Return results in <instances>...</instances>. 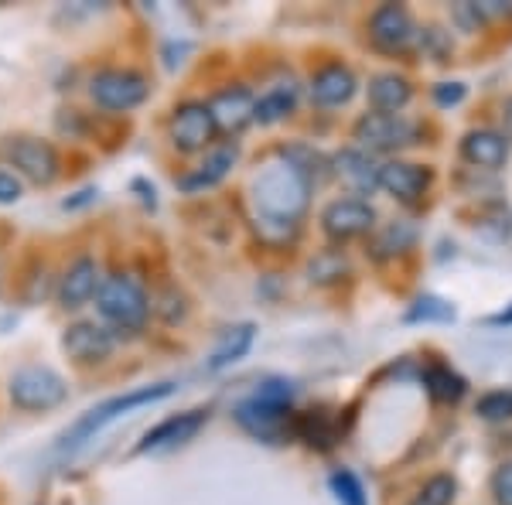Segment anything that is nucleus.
Here are the masks:
<instances>
[{"instance_id":"f3484780","label":"nucleus","mask_w":512,"mask_h":505,"mask_svg":"<svg viewBox=\"0 0 512 505\" xmlns=\"http://www.w3.org/2000/svg\"><path fill=\"white\" fill-rule=\"evenodd\" d=\"M379 188H383L386 195H393L396 202L414 205L427 195V188H431V168L414 164V161H386Z\"/></svg>"},{"instance_id":"f03ea898","label":"nucleus","mask_w":512,"mask_h":505,"mask_svg":"<svg viewBox=\"0 0 512 505\" xmlns=\"http://www.w3.org/2000/svg\"><path fill=\"white\" fill-rule=\"evenodd\" d=\"M291 400H294V386L284 383V379H270V383H263L256 389L250 400L239 403L233 410V417L246 434L256 437V441L280 444L284 437L297 434Z\"/></svg>"},{"instance_id":"20e7f679","label":"nucleus","mask_w":512,"mask_h":505,"mask_svg":"<svg viewBox=\"0 0 512 505\" xmlns=\"http://www.w3.org/2000/svg\"><path fill=\"white\" fill-rule=\"evenodd\" d=\"M96 311L113 331H140L151 318V294L134 273H110L96 294Z\"/></svg>"},{"instance_id":"39448f33","label":"nucleus","mask_w":512,"mask_h":505,"mask_svg":"<svg viewBox=\"0 0 512 505\" xmlns=\"http://www.w3.org/2000/svg\"><path fill=\"white\" fill-rule=\"evenodd\" d=\"M7 393H11L14 407L28 410V413L55 410L69 400V386H65V379L48 366H21L11 376Z\"/></svg>"},{"instance_id":"0eeeda50","label":"nucleus","mask_w":512,"mask_h":505,"mask_svg":"<svg viewBox=\"0 0 512 505\" xmlns=\"http://www.w3.org/2000/svg\"><path fill=\"white\" fill-rule=\"evenodd\" d=\"M0 151H4L7 164L18 168V175L35 181V185H52L62 175V157L55 151L52 140L45 137H31V134L7 137Z\"/></svg>"},{"instance_id":"4be33fe9","label":"nucleus","mask_w":512,"mask_h":505,"mask_svg":"<svg viewBox=\"0 0 512 505\" xmlns=\"http://www.w3.org/2000/svg\"><path fill=\"white\" fill-rule=\"evenodd\" d=\"M297 110V86L294 82H277L267 93L256 99V123L260 127H274V123L287 120Z\"/></svg>"},{"instance_id":"7ed1b4c3","label":"nucleus","mask_w":512,"mask_h":505,"mask_svg":"<svg viewBox=\"0 0 512 505\" xmlns=\"http://www.w3.org/2000/svg\"><path fill=\"white\" fill-rule=\"evenodd\" d=\"M171 393H175V383H154V386H137V389H130V393H120V396H110V400L96 403L93 410L82 413L76 424L62 434V451H76V447H82L86 441H93L103 427H110L113 420L127 417L130 410L168 400Z\"/></svg>"},{"instance_id":"423d86ee","label":"nucleus","mask_w":512,"mask_h":505,"mask_svg":"<svg viewBox=\"0 0 512 505\" xmlns=\"http://www.w3.org/2000/svg\"><path fill=\"white\" fill-rule=\"evenodd\" d=\"M352 137H355V147H362V151L386 154V151H400V147L417 144L420 123L403 117V113H366V117L355 120Z\"/></svg>"},{"instance_id":"f8f14e48","label":"nucleus","mask_w":512,"mask_h":505,"mask_svg":"<svg viewBox=\"0 0 512 505\" xmlns=\"http://www.w3.org/2000/svg\"><path fill=\"white\" fill-rule=\"evenodd\" d=\"M62 349L79 366H96V362L110 359L113 349H117V338H113V328L103 325V321H76V325L65 328Z\"/></svg>"},{"instance_id":"9b49d317","label":"nucleus","mask_w":512,"mask_h":505,"mask_svg":"<svg viewBox=\"0 0 512 505\" xmlns=\"http://www.w3.org/2000/svg\"><path fill=\"white\" fill-rule=\"evenodd\" d=\"M321 229L328 239L335 243H349V239L369 236L376 229V209L369 205V198L349 195V198H335L325 205L321 212Z\"/></svg>"},{"instance_id":"ddd939ff","label":"nucleus","mask_w":512,"mask_h":505,"mask_svg":"<svg viewBox=\"0 0 512 505\" xmlns=\"http://www.w3.org/2000/svg\"><path fill=\"white\" fill-rule=\"evenodd\" d=\"M209 424V410H185L175 413V417L161 420L158 427H151L144 434V441L137 444L140 454H164L175 451V447H185L188 441H195L198 430Z\"/></svg>"},{"instance_id":"6e6552de","label":"nucleus","mask_w":512,"mask_h":505,"mask_svg":"<svg viewBox=\"0 0 512 505\" xmlns=\"http://www.w3.org/2000/svg\"><path fill=\"white\" fill-rule=\"evenodd\" d=\"M89 96L110 113H130L151 96V82L134 69H99L89 79Z\"/></svg>"},{"instance_id":"9d476101","label":"nucleus","mask_w":512,"mask_h":505,"mask_svg":"<svg viewBox=\"0 0 512 505\" xmlns=\"http://www.w3.org/2000/svg\"><path fill=\"white\" fill-rule=\"evenodd\" d=\"M216 134H219V127H216V117H212L209 103H198V99L175 106V113H171V120H168L171 144H175L178 151H185V154L216 147V144H212Z\"/></svg>"},{"instance_id":"7c9ffc66","label":"nucleus","mask_w":512,"mask_h":505,"mask_svg":"<svg viewBox=\"0 0 512 505\" xmlns=\"http://www.w3.org/2000/svg\"><path fill=\"white\" fill-rule=\"evenodd\" d=\"M420 52L434 55V62H444L451 55V41L444 38V31L427 28V31H420Z\"/></svg>"},{"instance_id":"2f4dec72","label":"nucleus","mask_w":512,"mask_h":505,"mask_svg":"<svg viewBox=\"0 0 512 505\" xmlns=\"http://www.w3.org/2000/svg\"><path fill=\"white\" fill-rule=\"evenodd\" d=\"M492 495L495 505H512V461H502L492 471Z\"/></svg>"},{"instance_id":"5701e85b","label":"nucleus","mask_w":512,"mask_h":505,"mask_svg":"<svg viewBox=\"0 0 512 505\" xmlns=\"http://www.w3.org/2000/svg\"><path fill=\"white\" fill-rule=\"evenodd\" d=\"M253 335H256V328L253 325H236V328H229L226 335L216 342V349H212L209 355V369L212 372H219V369H226V366H233V362L243 359L246 352H250V345H253Z\"/></svg>"},{"instance_id":"412c9836","label":"nucleus","mask_w":512,"mask_h":505,"mask_svg":"<svg viewBox=\"0 0 512 505\" xmlns=\"http://www.w3.org/2000/svg\"><path fill=\"white\" fill-rule=\"evenodd\" d=\"M410 99H414V86L396 72H383V76L369 79V103H373L376 113H400Z\"/></svg>"},{"instance_id":"4468645a","label":"nucleus","mask_w":512,"mask_h":505,"mask_svg":"<svg viewBox=\"0 0 512 505\" xmlns=\"http://www.w3.org/2000/svg\"><path fill=\"white\" fill-rule=\"evenodd\" d=\"M99 287H103L99 263L93 260V256H76V260L62 270L59 287H55V297H59V304L65 311H79L99 294Z\"/></svg>"},{"instance_id":"6ab92c4d","label":"nucleus","mask_w":512,"mask_h":505,"mask_svg":"<svg viewBox=\"0 0 512 505\" xmlns=\"http://www.w3.org/2000/svg\"><path fill=\"white\" fill-rule=\"evenodd\" d=\"M359 89V79L349 65H325L311 76V103L321 106V110H335V106H345Z\"/></svg>"},{"instance_id":"cd10ccee","label":"nucleus","mask_w":512,"mask_h":505,"mask_svg":"<svg viewBox=\"0 0 512 505\" xmlns=\"http://www.w3.org/2000/svg\"><path fill=\"white\" fill-rule=\"evenodd\" d=\"M328 485H332L338 505H369L366 502V488H362V482L352 475V471H335Z\"/></svg>"},{"instance_id":"a878e982","label":"nucleus","mask_w":512,"mask_h":505,"mask_svg":"<svg viewBox=\"0 0 512 505\" xmlns=\"http://www.w3.org/2000/svg\"><path fill=\"white\" fill-rule=\"evenodd\" d=\"M297 437L308 441L311 447H318V451H328V447L335 444L338 430L325 410H318V413L311 410V413H304V417H297Z\"/></svg>"},{"instance_id":"c85d7f7f","label":"nucleus","mask_w":512,"mask_h":505,"mask_svg":"<svg viewBox=\"0 0 512 505\" xmlns=\"http://www.w3.org/2000/svg\"><path fill=\"white\" fill-rule=\"evenodd\" d=\"M478 417L482 420H512V389H495V393H485L478 400Z\"/></svg>"},{"instance_id":"72a5a7b5","label":"nucleus","mask_w":512,"mask_h":505,"mask_svg":"<svg viewBox=\"0 0 512 505\" xmlns=\"http://www.w3.org/2000/svg\"><path fill=\"white\" fill-rule=\"evenodd\" d=\"M434 99L441 106H454L465 99V86H461V82H441V86L434 89Z\"/></svg>"},{"instance_id":"393cba45","label":"nucleus","mask_w":512,"mask_h":505,"mask_svg":"<svg viewBox=\"0 0 512 505\" xmlns=\"http://www.w3.org/2000/svg\"><path fill=\"white\" fill-rule=\"evenodd\" d=\"M424 386H427V393L441 403H458L468 389L465 379H461L451 366H441V362H434V366L424 369Z\"/></svg>"},{"instance_id":"aec40b11","label":"nucleus","mask_w":512,"mask_h":505,"mask_svg":"<svg viewBox=\"0 0 512 505\" xmlns=\"http://www.w3.org/2000/svg\"><path fill=\"white\" fill-rule=\"evenodd\" d=\"M461 157L472 168L499 171L509 161V137L499 134V130H468L461 137Z\"/></svg>"},{"instance_id":"2eb2a0df","label":"nucleus","mask_w":512,"mask_h":505,"mask_svg":"<svg viewBox=\"0 0 512 505\" xmlns=\"http://www.w3.org/2000/svg\"><path fill=\"white\" fill-rule=\"evenodd\" d=\"M236 161H239V144H236V140H219L216 147H209V151H205V157L195 164L192 171H188V175L178 178V188H181V192H188V195L205 192V188H216L219 181L229 178V171L236 168Z\"/></svg>"},{"instance_id":"a211bd4d","label":"nucleus","mask_w":512,"mask_h":505,"mask_svg":"<svg viewBox=\"0 0 512 505\" xmlns=\"http://www.w3.org/2000/svg\"><path fill=\"white\" fill-rule=\"evenodd\" d=\"M332 168L355 195H373L379 188V178H383V164L376 161V154L362 151V147H345V151L335 157Z\"/></svg>"},{"instance_id":"1a4fd4ad","label":"nucleus","mask_w":512,"mask_h":505,"mask_svg":"<svg viewBox=\"0 0 512 505\" xmlns=\"http://www.w3.org/2000/svg\"><path fill=\"white\" fill-rule=\"evenodd\" d=\"M369 38L383 55H410L420 48V28L403 4H383L369 18Z\"/></svg>"},{"instance_id":"473e14b6","label":"nucleus","mask_w":512,"mask_h":505,"mask_svg":"<svg viewBox=\"0 0 512 505\" xmlns=\"http://www.w3.org/2000/svg\"><path fill=\"white\" fill-rule=\"evenodd\" d=\"M21 198V178L14 171H4L0 168V205H11Z\"/></svg>"},{"instance_id":"f257e3e1","label":"nucleus","mask_w":512,"mask_h":505,"mask_svg":"<svg viewBox=\"0 0 512 505\" xmlns=\"http://www.w3.org/2000/svg\"><path fill=\"white\" fill-rule=\"evenodd\" d=\"M311 202V178L280 151L270 161L256 164L250 178L253 222L263 243H291L301 229V215Z\"/></svg>"},{"instance_id":"b1692460","label":"nucleus","mask_w":512,"mask_h":505,"mask_svg":"<svg viewBox=\"0 0 512 505\" xmlns=\"http://www.w3.org/2000/svg\"><path fill=\"white\" fill-rule=\"evenodd\" d=\"M414 239H417V233L410 222H386L383 229H376L369 250H373L376 260H390L396 253H407L410 246H414Z\"/></svg>"},{"instance_id":"c756f323","label":"nucleus","mask_w":512,"mask_h":505,"mask_svg":"<svg viewBox=\"0 0 512 505\" xmlns=\"http://www.w3.org/2000/svg\"><path fill=\"white\" fill-rule=\"evenodd\" d=\"M407 318L410 321H451L454 311H451V304L437 301V297H420L414 308H410Z\"/></svg>"},{"instance_id":"bb28decb","label":"nucleus","mask_w":512,"mask_h":505,"mask_svg":"<svg viewBox=\"0 0 512 505\" xmlns=\"http://www.w3.org/2000/svg\"><path fill=\"white\" fill-rule=\"evenodd\" d=\"M454 499H458V482L451 475H434L417 488L410 505H454Z\"/></svg>"},{"instance_id":"f704fd0d","label":"nucleus","mask_w":512,"mask_h":505,"mask_svg":"<svg viewBox=\"0 0 512 505\" xmlns=\"http://www.w3.org/2000/svg\"><path fill=\"white\" fill-rule=\"evenodd\" d=\"M495 321H499V325H512V311H509V314H499Z\"/></svg>"},{"instance_id":"dca6fc26","label":"nucleus","mask_w":512,"mask_h":505,"mask_svg":"<svg viewBox=\"0 0 512 505\" xmlns=\"http://www.w3.org/2000/svg\"><path fill=\"white\" fill-rule=\"evenodd\" d=\"M209 110H212V117H216V127L222 134L233 137L243 127L256 123V96L246 86L233 82V86H222L219 93L209 99Z\"/></svg>"}]
</instances>
